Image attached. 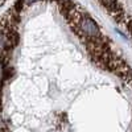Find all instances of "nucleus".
Masks as SVG:
<instances>
[{"instance_id": "nucleus-1", "label": "nucleus", "mask_w": 132, "mask_h": 132, "mask_svg": "<svg viewBox=\"0 0 132 132\" xmlns=\"http://www.w3.org/2000/svg\"><path fill=\"white\" fill-rule=\"evenodd\" d=\"M79 29L85 33L87 37H91V38L102 37V33H101V30H99V27L96 25V23L93 19L87 17V16H83L81 19V21H79Z\"/></svg>"}, {"instance_id": "nucleus-2", "label": "nucleus", "mask_w": 132, "mask_h": 132, "mask_svg": "<svg viewBox=\"0 0 132 132\" xmlns=\"http://www.w3.org/2000/svg\"><path fill=\"white\" fill-rule=\"evenodd\" d=\"M36 2H38V0H23V3H24L25 7L27 5H32L33 3H36Z\"/></svg>"}]
</instances>
